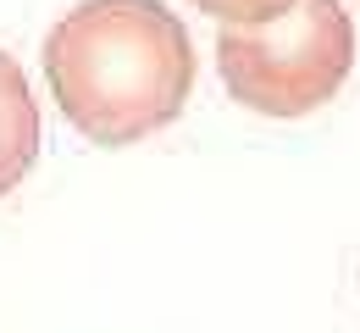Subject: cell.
<instances>
[{"instance_id":"cell-1","label":"cell","mask_w":360,"mask_h":333,"mask_svg":"<svg viewBox=\"0 0 360 333\" xmlns=\"http://www.w3.org/2000/svg\"><path fill=\"white\" fill-rule=\"evenodd\" d=\"M45 84L67 128L122 150L183 117L194 45L161 0H84L45 34Z\"/></svg>"},{"instance_id":"cell-2","label":"cell","mask_w":360,"mask_h":333,"mask_svg":"<svg viewBox=\"0 0 360 333\" xmlns=\"http://www.w3.org/2000/svg\"><path fill=\"white\" fill-rule=\"evenodd\" d=\"M355 67V23L338 0H294L283 17L217 34L227 95L261 117H305L338 95Z\"/></svg>"},{"instance_id":"cell-3","label":"cell","mask_w":360,"mask_h":333,"mask_svg":"<svg viewBox=\"0 0 360 333\" xmlns=\"http://www.w3.org/2000/svg\"><path fill=\"white\" fill-rule=\"evenodd\" d=\"M39 100L28 89L17 56L0 50V194H11L39 161Z\"/></svg>"},{"instance_id":"cell-4","label":"cell","mask_w":360,"mask_h":333,"mask_svg":"<svg viewBox=\"0 0 360 333\" xmlns=\"http://www.w3.org/2000/svg\"><path fill=\"white\" fill-rule=\"evenodd\" d=\"M200 11H211L217 23H238V28H255V23H271L283 17L294 0H194Z\"/></svg>"}]
</instances>
